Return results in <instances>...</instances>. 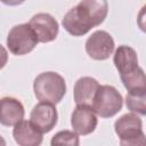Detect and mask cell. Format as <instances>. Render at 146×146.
<instances>
[{
    "label": "cell",
    "mask_w": 146,
    "mask_h": 146,
    "mask_svg": "<svg viewBox=\"0 0 146 146\" xmlns=\"http://www.w3.org/2000/svg\"><path fill=\"white\" fill-rule=\"evenodd\" d=\"M98 120L95 111L87 105H76L71 116V124L78 135H89L95 131Z\"/></svg>",
    "instance_id": "10"
},
{
    "label": "cell",
    "mask_w": 146,
    "mask_h": 146,
    "mask_svg": "<svg viewBox=\"0 0 146 146\" xmlns=\"http://www.w3.org/2000/svg\"><path fill=\"white\" fill-rule=\"evenodd\" d=\"M58 114L54 104L40 102L36 104L30 114V121L42 133L51 131L57 124Z\"/></svg>",
    "instance_id": "9"
},
{
    "label": "cell",
    "mask_w": 146,
    "mask_h": 146,
    "mask_svg": "<svg viewBox=\"0 0 146 146\" xmlns=\"http://www.w3.org/2000/svg\"><path fill=\"white\" fill-rule=\"evenodd\" d=\"M114 40L106 31L94 32L86 41V51L95 60H105L114 51Z\"/></svg>",
    "instance_id": "7"
},
{
    "label": "cell",
    "mask_w": 146,
    "mask_h": 146,
    "mask_svg": "<svg viewBox=\"0 0 146 146\" xmlns=\"http://www.w3.org/2000/svg\"><path fill=\"white\" fill-rule=\"evenodd\" d=\"M0 145H6V141H5V139L2 138V136H0Z\"/></svg>",
    "instance_id": "18"
},
{
    "label": "cell",
    "mask_w": 146,
    "mask_h": 146,
    "mask_svg": "<svg viewBox=\"0 0 146 146\" xmlns=\"http://www.w3.org/2000/svg\"><path fill=\"white\" fill-rule=\"evenodd\" d=\"M125 105L132 113L145 115L146 114V89L129 90L125 97Z\"/></svg>",
    "instance_id": "14"
},
{
    "label": "cell",
    "mask_w": 146,
    "mask_h": 146,
    "mask_svg": "<svg viewBox=\"0 0 146 146\" xmlns=\"http://www.w3.org/2000/svg\"><path fill=\"white\" fill-rule=\"evenodd\" d=\"M123 106L122 95L113 86H99L91 108L100 117H112L121 111Z\"/></svg>",
    "instance_id": "5"
},
{
    "label": "cell",
    "mask_w": 146,
    "mask_h": 146,
    "mask_svg": "<svg viewBox=\"0 0 146 146\" xmlns=\"http://www.w3.org/2000/svg\"><path fill=\"white\" fill-rule=\"evenodd\" d=\"M99 83L91 76H82L74 84V102L76 105H92Z\"/></svg>",
    "instance_id": "13"
},
{
    "label": "cell",
    "mask_w": 146,
    "mask_h": 146,
    "mask_svg": "<svg viewBox=\"0 0 146 146\" xmlns=\"http://www.w3.org/2000/svg\"><path fill=\"white\" fill-rule=\"evenodd\" d=\"M29 25L34 31L38 41L46 43L54 41L58 35V23L57 21L47 13L35 14L29 22Z\"/></svg>",
    "instance_id": "8"
},
{
    "label": "cell",
    "mask_w": 146,
    "mask_h": 146,
    "mask_svg": "<svg viewBox=\"0 0 146 146\" xmlns=\"http://www.w3.org/2000/svg\"><path fill=\"white\" fill-rule=\"evenodd\" d=\"M7 62H8V52L6 48L2 44H0V70L6 66Z\"/></svg>",
    "instance_id": "16"
},
{
    "label": "cell",
    "mask_w": 146,
    "mask_h": 146,
    "mask_svg": "<svg viewBox=\"0 0 146 146\" xmlns=\"http://www.w3.org/2000/svg\"><path fill=\"white\" fill-rule=\"evenodd\" d=\"M33 90L40 102L55 105L59 103L66 94V83L60 74L51 71L43 72L34 79Z\"/></svg>",
    "instance_id": "3"
},
{
    "label": "cell",
    "mask_w": 146,
    "mask_h": 146,
    "mask_svg": "<svg viewBox=\"0 0 146 146\" xmlns=\"http://www.w3.org/2000/svg\"><path fill=\"white\" fill-rule=\"evenodd\" d=\"M24 106L14 97H2L0 99V124L13 127L24 119Z\"/></svg>",
    "instance_id": "11"
},
{
    "label": "cell",
    "mask_w": 146,
    "mask_h": 146,
    "mask_svg": "<svg viewBox=\"0 0 146 146\" xmlns=\"http://www.w3.org/2000/svg\"><path fill=\"white\" fill-rule=\"evenodd\" d=\"M0 1L7 6H18V5H22L25 0H0Z\"/></svg>",
    "instance_id": "17"
},
{
    "label": "cell",
    "mask_w": 146,
    "mask_h": 146,
    "mask_svg": "<svg viewBox=\"0 0 146 146\" xmlns=\"http://www.w3.org/2000/svg\"><path fill=\"white\" fill-rule=\"evenodd\" d=\"M114 130L120 138L121 145L135 146L145 144L143 122L136 113H127L114 123Z\"/></svg>",
    "instance_id": "4"
},
{
    "label": "cell",
    "mask_w": 146,
    "mask_h": 146,
    "mask_svg": "<svg viewBox=\"0 0 146 146\" xmlns=\"http://www.w3.org/2000/svg\"><path fill=\"white\" fill-rule=\"evenodd\" d=\"M113 63L120 73L121 81L125 89H146L145 73L138 65V56L133 48L129 46H120L113 57Z\"/></svg>",
    "instance_id": "2"
},
{
    "label": "cell",
    "mask_w": 146,
    "mask_h": 146,
    "mask_svg": "<svg viewBox=\"0 0 146 146\" xmlns=\"http://www.w3.org/2000/svg\"><path fill=\"white\" fill-rule=\"evenodd\" d=\"M50 144L52 146H55V145L78 146L80 144V140H79V137H78L76 132H73V131H70V130H63V131L57 132L52 137Z\"/></svg>",
    "instance_id": "15"
},
{
    "label": "cell",
    "mask_w": 146,
    "mask_h": 146,
    "mask_svg": "<svg viewBox=\"0 0 146 146\" xmlns=\"http://www.w3.org/2000/svg\"><path fill=\"white\" fill-rule=\"evenodd\" d=\"M38 42V38L29 23L15 25L11 27L7 36V47L9 51L16 56L31 52Z\"/></svg>",
    "instance_id": "6"
},
{
    "label": "cell",
    "mask_w": 146,
    "mask_h": 146,
    "mask_svg": "<svg viewBox=\"0 0 146 146\" xmlns=\"http://www.w3.org/2000/svg\"><path fill=\"white\" fill-rule=\"evenodd\" d=\"M13 137L21 146H38L42 143V132L31 121H19L14 125Z\"/></svg>",
    "instance_id": "12"
},
{
    "label": "cell",
    "mask_w": 146,
    "mask_h": 146,
    "mask_svg": "<svg viewBox=\"0 0 146 146\" xmlns=\"http://www.w3.org/2000/svg\"><path fill=\"white\" fill-rule=\"evenodd\" d=\"M107 13V0H81L65 14L62 24L71 35L82 36L91 29L100 25Z\"/></svg>",
    "instance_id": "1"
}]
</instances>
